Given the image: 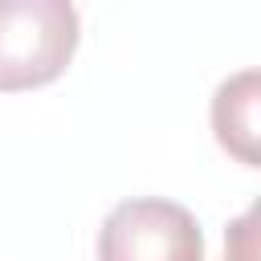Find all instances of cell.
Segmentation results:
<instances>
[{"label":"cell","mask_w":261,"mask_h":261,"mask_svg":"<svg viewBox=\"0 0 261 261\" xmlns=\"http://www.w3.org/2000/svg\"><path fill=\"white\" fill-rule=\"evenodd\" d=\"M77 37L73 0H0V94L57 82L73 61Z\"/></svg>","instance_id":"6da1fadb"},{"label":"cell","mask_w":261,"mask_h":261,"mask_svg":"<svg viewBox=\"0 0 261 261\" xmlns=\"http://www.w3.org/2000/svg\"><path fill=\"white\" fill-rule=\"evenodd\" d=\"M98 261H204V232L184 204L135 196L106 212Z\"/></svg>","instance_id":"7a4b0ae2"},{"label":"cell","mask_w":261,"mask_h":261,"mask_svg":"<svg viewBox=\"0 0 261 261\" xmlns=\"http://www.w3.org/2000/svg\"><path fill=\"white\" fill-rule=\"evenodd\" d=\"M257 102H261V77H257V69L232 73L212 94V130H216V143L232 159H241L245 167L261 163V151H257Z\"/></svg>","instance_id":"3957f363"},{"label":"cell","mask_w":261,"mask_h":261,"mask_svg":"<svg viewBox=\"0 0 261 261\" xmlns=\"http://www.w3.org/2000/svg\"><path fill=\"white\" fill-rule=\"evenodd\" d=\"M257 208H249L245 216H237L228 224L224 237V261H257Z\"/></svg>","instance_id":"277c9868"}]
</instances>
